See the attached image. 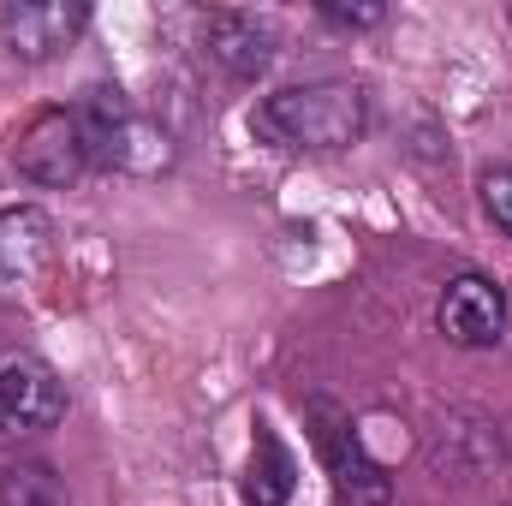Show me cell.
I'll return each mask as SVG.
<instances>
[{
	"instance_id": "obj_1",
	"label": "cell",
	"mask_w": 512,
	"mask_h": 506,
	"mask_svg": "<svg viewBox=\"0 0 512 506\" xmlns=\"http://www.w3.org/2000/svg\"><path fill=\"white\" fill-rule=\"evenodd\" d=\"M251 131L274 149H352L370 131V90L352 78H316V84H286L251 108Z\"/></svg>"
},
{
	"instance_id": "obj_2",
	"label": "cell",
	"mask_w": 512,
	"mask_h": 506,
	"mask_svg": "<svg viewBox=\"0 0 512 506\" xmlns=\"http://www.w3.org/2000/svg\"><path fill=\"white\" fill-rule=\"evenodd\" d=\"M72 114H78V126H84V143H90V161H96V167L155 179V173H167V167L179 161L173 137L155 126L149 114H137L126 102V90H114V84L84 90V102H78Z\"/></svg>"
},
{
	"instance_id": "obj_3",
	"label": "cell",
	"mask_w": 512,
	"mask_h": 506,
	"mask_svg": "<svg viewBox=\"0 0 512 506\" xmlns=\"http://www.w3.org/2000/svg\"><path fill=\"white\" fill-rule=\"evenodd\" d=\"M12 167H18L30 185H42V191L78 185V179L96 167L78 114H72V108H42V114H30V120L18 126V137H12Z\"/></svg>"
},
{
	"instance_id": "obj_4",
	"label": "cell",
	"mask_w": 512,
	"mask_h": 506,
	"mask_svg": "<svg viewBox=\"0 0 512 506\" xmlns=\"http://www.w3.org/2000/svg\"><path fill=\"white\" fill-rule=\"evenodd\" d=\"M66 417V381L36 352H0V441H36Z\"/></svg>"
},
{
	"instance_id": "obj_5",
	"label": "cell",
	"mask_w": 512,
	"mask_h": 506,
	"mask_svg": "<svg viewBox=\"0 0 512 506\" xmlns=\"http://www.w3.org/2000/svg\"><path fill=\"white\" fill-rule=\"evenodd\" d=\"M90 24L84 0H6L0 6V48L24 66H42L54 54H66Z\"/></svg>"
},
{
	"instance_id": "obj_6",
	"label": "cell",
	"mask_w": 512,
	"mask_h": 506,
	"mask_svg": "<svg viewBox=\"0 0 512 506\" xmlns=\"http://www.w3.org/2000/svg\"><path fill=\"white\" fill-rule=\"evenodd\" d=\"M435 322L459 352H495L507 340V292L489 274H459V280H447Z\"/></svg>"
},
{
	"instance_id": "obj_7",
	"label": "cell",
	"mask_w": 512,
	"mask_h": 506,
	"mask_svg": "<svg viewBox=\"0 0 512 506\" xmlns=\"http://www.w3.org/2000/svg\"><path fill=\"white\" fill-rule=\"evenodd\" d=\"M310 417H316V447H322V459H328V471H334L340 495H346L352 506H387V501H393V483H387L382 465L364 453L358 429H352L328 399H310Z\"/></svg>"
},
{
	"instance_id": "obj_8",
	"label": "cell",
	"mask_w": 512,
	"mask_h": 506,
	"mask_svg": "<svg viewBox=\"0 0 512 506\" xmlns=\"http://www.w3.org/2000/svg\"><path fill=\"white\" fill-rule=\"evenodd\" d=\"M203 48L227 78H262L280 54V24L268 12H209Z\"/></svg>"
},
{
	"instance_id": "obj_9",
	"label": "cell",
	"mask_w": 512,
	"mask_h": 506,
	"mask_svg": "<svg viewBox=\"0 0 512 506\" xmlns=\"http://www.w3.org/2000/svg\"><path fill=\"white\" fill-rule=\"evenodd\" d=\"M54 256V221L42 209H0V280L18 286Z\"/></svg>"
},
{
	"instance_id": "obj_10",
	"label": "cell",
	"mask_w": 512,
	"mask_h": 506,
	"mask_svg": "<svg viewBox=\"0 0 512 506\" xmlns=\"http://www.w3.org/2000/svg\"><path fill=\"white\" fill-rule=\"evenodd\" d=\"M298 489V465L292 453L280 447V435L268 423H256L251 435V471H245V501L251 506H286Z\"/></svg>"
},
{
	"instance_id": "obj_11",
	"label": "cell",
	"mask_w": 512,
	"mask_h": 506,
	"mask_svg": "<svg viewBox=\"0 0 512 506\" xmlns=\"http://www.w3.org/2000/svg\"><path fill=\"white\" fill-rule=\"evenodd\" d=\"M0 506H72L66 483L42 459H12L0 471Z\"/></svg>"
},
{
	"instance_id": "obj_12",
	"label": "cell",
	"mask_w": 512,
	"mask_h": 506,
	"mask_svg": "<svg viewBox=\"0 0 512 506\" xmlns=\"http://www.w3.org/2000/svg\"><path fill=\"white\" fill-rule=\"evenodd\" d=\"M477 191H483V209H489V221H495V227L512 239V167H489V173L477 179Z\"/></svg>"
},
{
	"instance_id": "obj_13",
	"label": "cell",
	"mask_w": 512,
	"mask_h": 506,
	"mask_svg": "<svg viewBox=\"0 0 512 506\" xmlns=\"http://www.w3.org/2000/svg\"><path fill=\"white\" fill-rule=\"evenodd\" d=\"M322 18H328V24H340V30H376V24L387 18V6H334V0H328V6H322Z\"/></svg>"
}]
</instances>
